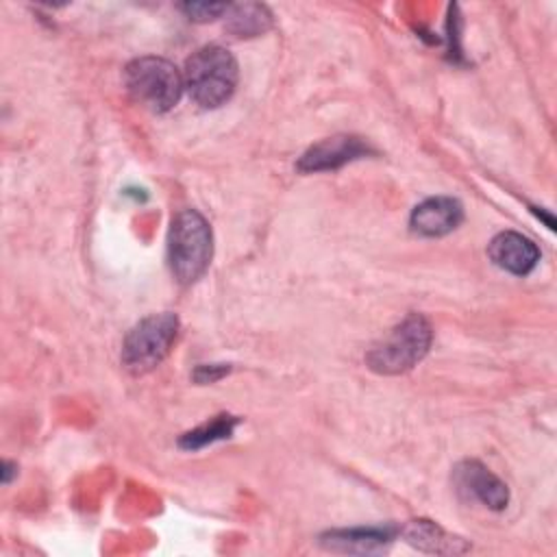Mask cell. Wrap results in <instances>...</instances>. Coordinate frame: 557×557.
<instances>
[{
  "label": "cell",
  "instance_id": "obj_9",
  "mask_svg": "<svg viewBox=\"0 0 557 557\" xmlns=\"http://www.w3.org/2000/svg\"><path fill=\"white\" fill-rule=\"evenodd\" d=\"M487 255L500 270H507V272L520 274V276L529 274L535 268V263L540 261L537 246L529 237L513 233V231L498 233L490 242Z\"/></svg>",
  "mask_w": 557,
  "mask_h": 557
},
{
  "label": "cell",
  "instance_id": "obj_15",
  "mask_svg": "<svg viewBox=\"0 0 557 557\" xmlns=\"http://www.w3.org/2000/svg\"><path fill=\"white\" fill-rule=\"evenodd\" d=\"M228 372V366H200L196 372H194V379L198 383H213L218 381L220 376H224Z\"/></svg>",
  "mask_w": 557,
  "mask_h": 557
},
{
  "label": "cell",
  "instance_id": "obj_7",
  "mask_svg": "<svg viewBox=\"0 0 557 557\" xmlns=\"http://www.w3.org/2000/svg\"><path fill=\"white\" fill-rule=\"evenodd\" d=\"M370 148L352 135H333L315 146H311L298 161V170L302 172H322V170H337L348 161L366 157Z\"/></svg>",
  "mask_w": 557,
  "mask_h": 557
},
{
  "label": "cell",
  "instance_id": "obj_13",
  "mask_svg": "<svg viewBox=\"0 0 557 557\" xmlns=\"http://www.w3.org/2000/svg\"><path fill=\"white\" fill-rule=\"evenodd\" d=\"M235 424H237V418H233V416H218V418H213L211 422H207V424H202V426H198V429L185 433V435L178 440V444H181L183 448H187V450L207 446V444H211V442H215V440L228 437V435L233 433Z\"/></svg>",
  "mask_w": 557,
  "mask_h": 557
},
{
  "label": "cell",
  "instance_id": "obj_5",
  "mask_svg": "<svg viewBox=\"0 0 557 557\" xmlns=\"http://www.w3.org/2000/svg\"><path fill=\"white\" fill-rule=\"evenodd\" d=\"M178 333L174 313H154L137 322L122 344V363L133 374H144L159 366L170 352Z\"/></svg>",
  "mask_w": 557,
  "mask_h": 557
},
{
  "label": "cell",
  "instance_id": "obj_2",
  "mask_svg": "<svg viewBox=\"0 0 557 557\" xmlns=\"http://www.w3.org/2000/svg\"><path fill=\"white\" fill-rule=\"evenodd\" d=\"M183 85L194 102L205 109L224 104L237 85V61L222 46L196 50L183 70Z\"/></svg>",
  "mask_w": 557,
  "mask_h": 557
},
{
  "label": "cell",
  "instance_id": "obj_11",
  "mask_svg": "<svg viewBox=\"0 0 557 557\" xmlns=\"http://www.w3.org/2000/svg\"><path fill=\"white\" fill-rule=\"evenodd\" d=\"M394 529H350L322 535V546L337 553H374L392 542Z\"/></svg>",
  "mask_w": 557,
  "mask_h": 557
},
{
  "label": "cell",
  "instance_id": "obj_6",
  "mask_svg": "<svg viewBox=\"0 0 557 557\" xmlns=\"http://www.w3.org/2000/svg\"><path fill=\"white\" fill-rule=\"evenodd\" d=\"M455 485L461 494L483 503L487 509L500 511L507 507V485L479 461H461L455 468Z\"/></svg>",
  "mask_w": 557,
  "mask_h": 557
},
{
  "label": "cell",
  "instance_id": "obj_3",
  "mask_svg": "<svg viewBox=\"0 0 557 557\" xmlns=\"http://www.w3.org/2000/svg\"><path fill=\"white\" fill-rule=\"evenodd\" d=\"M124 85L135 102L154 113L170 111L185 89L183 74L161 57L133 59L124 67Z\"/></svg>",
  "mask_w": 557,
  "mask_h": 557
},
{
  "label": "cell",
  "instance_id": "obj_8",
  "mask_svg": "<svg viewBox=\"0 0 557 557\" xmlns=\"http://www.w3.org/2000/svg\"><path fill=\"white\" fill-rule=\"evenodd\" d=\"M463 220V209L459 200L448 196H435L420 202L409 218L411 231L424 237H440L459 226Z\"/></svg>",
  "mask_w": 557,
  "mask_h": 557
},
{
  "label": "cell",
  "instance_id": "obj_12",
  "mask_svg": "<svg viewBox=\"0 0 557 557\" xmlns=\"http://www.w3.org/2000/svg\"><path fill=\"white\" fill-rule=\"evenodd\" d=\"M228 30L237 37H255L270 28L272 20L265 7L261 4H235L228 7Z\"/></svg>",
  "mask_w": 557,
  "mask_h": 557
},
{
  "label": "cell",
  "instance_id": "obj_14",
  "mask_svg": "<svg viewBox=\"0 0 557 557\" xmlns=\"http://www.w3.org/2000/svg\"><path fill=\"white\" fill-rule=\"evenodd\" d=\"M231 4H224V2H187V4H181V9L185 11V15L189 20H196V22H207V20H215L220 17L222 13L228 11Z\"/></svg>",
  "mask_w": 557,
  "mask_h": 557
},
{
  "label": "cell",
  "instance_id": "obj_1",
  "mask_svg": "<svg viewBox=\"0 0 557 557\" xmlns=\"http://www.w3.org/2000/svg\"><path fill=\"white\" fill-rule=\"evenodd\" d=\"M211 255L213 235L207 220L194 209L178 211L168 233V261L174 278L183 285L198 281L209 268Z\"/></svg>",
  "mask_w": 557,
  "mask_h": 557
},
{
  "label": "cell",
  "instance_id": "obj_10",
  "mask_svg": "<svg viewBox=\"0 0 557 557\" xmlns=\"http://www.w3.org/2000/svg\"><path fill=\"white\" fill-rule=\"evenodd\" d=\"M405 535V540L424 550V553H437V555H455V553H463L468 546L457 540V537H450L444 529H440L435 522L431 520H411L403 527L400 531Z\"/></svg>",
  "mask_w": 557,
  "mask_h": 557
},
{
  "label": "cell",
  "instance_id": "obj_4",
  "mask_svg": "<svg viewBox=\"0 0 557 557\" xmlns=\"http://www.w3.org/2000/svg\"><path fill=\"white\" fill-rule=\"evenodd\" d=\"M431 335L429 320L411 313L366 355V361L374 372L381 374L407 372L426 355Z\"/></svg>",
  "mask_w": 557,
  "mask_h": 557
}]
</instances>
